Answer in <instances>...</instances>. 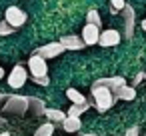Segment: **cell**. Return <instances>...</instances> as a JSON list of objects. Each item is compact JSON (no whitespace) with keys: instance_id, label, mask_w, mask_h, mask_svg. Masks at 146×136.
I'll use <instances>...</instances> for the list:
<instances>
[{"instance_id":"obj_22","label":"cell","mask_w":146,"mask_h":136,"mask_svg":"<svg viewBox=\"0 0 146 136\" xmlns=\"http://www.w3.org/2000/svg\"><path fill=\"white\" fill-rule=\"evenodd\" d=\"M36 84H40V86H48L50 84V80H48V76H40V78H32Z\"/></svg>"},{"instance_id":"obj_27","label":"cell","mask_w":146,"mask_h":136,"mask_svg":"<svg viewBox=\"0 0 146 136\" xmlns=\"http://www.w3.org/2000/svg\"><path fill=\"white\" fill-rule=\"evenodd\" d=\"M142 30H146V18L142 20Z\"/></svg>"},{"instance_id":"obj_30","label":"cell","mask_w":146,"mask_h":136,"mask_svg":"<svg viewBox=\"0 0 146 136\" xmlns=\"http://www.w3.org/2000/svg\"><path fill=\"white\" fill-rule=\"evenodd\" d=\"M144 80H146V72H144Z\"/></svg>"},{"instance_id":"obj_23","label":"cell","mask_w":146,"mask_h":136,"mask_svg":"<svg viewBox=\"0 0 146 136\" xmlns=\"http://www.w3.org/2000/svg\"><path fill=\"white\" fill-rule=\"evenodd\" d=\"M124 136H140V128L138 126H132V128H128L126 130V134Z\"/></svg>"},{"instance_id":"obj_4","label":"cell","mask_w":146,"mask_h":136,"mask_svg":"<svg viewBox=\"0 0 146 136\" xmlns=\"http://www.w3.org/2000/svg\"><path fill=\"white\" fill-rule=\"evenodd\" d=\"M26 78H28L26 68H24V66H20V64H16V66L10 70V74H8V78H6V82H8V86H10V88H20V86H24V84H26Z\"/></svg>"},{"instance_id":"obj_18","label":"cell","mask_w":146,"mask_h":136,"mask_svg":"<svg viewBox=\"0 0 146 136\" xmlns=\"http://www.w3.org/2000/svg\"><path fill=\"white\" fill-rule=\"evenodd\" d=\"M52 134H54V124L52 122H46V124L38 126L36 132H34V136H52Z\"/></svg>"},{"instance_id":"obj_10","label":"cell","mask_w":146,"mask_h":136,"mask_svg":"<svg viewBox=\"0 0 146 136\" xmlns=\"http://www.w3.org/2000/svg\"><path fill=\"white\" fill-rule=\"evenodd\" d=\"M120 12H122V18H124V36L132 38V32H134V10H132V6L126 4Z\"/></svg>"},{"instance_id":"obj_2","label":"cell","mask_w":146,"mask_h":136,"mask_svg":"<svg viewBox=\"0 0 146 136\" xmlns=\"http://www.w3.org/2000/svg\"><path fill=\"white\" fill-rule=\"evenodd\" d=\"M92 102L96 106V110L100 112H106L114 106V96L108 88H102V86H92Z\"/></svg>"},{"instance_id":"obj_7","label":"cell","mask_w":146,"mask_h":136,"mask_svg":"<svg viewBox=\"0 0 146 136\" xmlns=\"http://www.w3.org/2000/svg\"><path fill=\"white\" fill-rule=\"evenodd\" d=\"M28 68H30V72H32L34 78L46 76V72H48V64H46V60L40 58V56H36V54L30 56V60H28Z\"/></svg>"},{"instance_id":"obj_16","label":"cell","mask_w":146,"mask_h":136,"mask_svg":"<svg viewBox=\"0 0 146 136\" xmlns=\"http://www.w3.org/2000/svg\"><path fill=\"white\" fill-rule=\"evenodd\" d=\"M44 116L54 124V122H60L62 124V120L66 118V112H62V110H54V108H46L44 110Z\"/></svg>"},{"instance_id":"obj_5","label":"cell","mask_w":146,"mask_h":136,"mask_svg":"<svg viewBox=\"0 0 146 136\" xmlns=\"http://www.w3.org/2000/svg\"><path fill=\"white\" fill-rule=\"evenodd\" d=\"M62 52H64V46H62L60 42H50V44L40 46L34 54L40 56V58H44V60H48V58H56V56H60Z\"/></svg>"},{"instance_id":"obj_12","label":"cell","mask_w":146,"mask_h":136,"mask_svg":"<svg viewBox=\"0 0 146 136\" xmlns=\"http://www.w3.org/2000/svg\"><path fill=\"white\" fill-rule=\"evenodd\" d=\"M112 96H114V100H134V96H136V90L132 88V86H120L118 90H114L112 92Z\"/></svg>"},{"instance_id":"obj_6","label":"cell","mask_w":146,"mask_h":136,"mask_svg":"<svg viewBox=\"0 0 146 136\" xmlns=\"http://www.w3.org/2000/svg\"><path fill=\"white\" fill-rule=\"evenodd\" d=\"M120 32L118 30H114V28H108V30H102L100 32V36H98V44L100 46H104V48H108V46H118L120 44Z\"/></svg>"},{"instance_id":"obj_19","label":"cell","mask_w":146,"mask_h":136,"mask_svg":"<svg viewBox=\"0 0 146 136\" xmlns=\"http://www.w3.org/2000/svg\"><path fill=\"white\" fill-rule=\"evenodd\" d=\"M86 24H92V26H96V28H100L102 26V18H100V14L96 12V10H90L88 14H86Z\"/></svg>"},{"instance_id":"obj_9","label":"cell","mask_w":146,"mask_h":136,"mask_svg":"<svg viewBox=\"0 0 146 136\" xmlns=\"http://www.w3.org/2000/svg\"><path fill=\"white\" fill-rule=\"evenodd\" d=\"M98 36H100V28H96V26H92V24H84L82 34H80V38H82L84 46L98 44Z\"/></svg>"},{"instance_id":"obj_1","label":"cell","mask_w":146,"mask_h":136,"mask_svg":"<svg viewBox=\"0 0 146 136\" xmlns=\"http://www.w3.org/2000/svg\"><path fill=\"white\" fill-rule=\"evenodd\" d=\"M2 110L4 114H26L28 112V96H22V94H10L4 104H2Z\"/></svg>"},{"instance_id":"obj_8","label":"cell","mask_w":146,"mask_h":136,"mask_svg":"<svg viewBox=\"0 0 146 136\" xmlns=\"http://www.w3.org/2000/svg\"><path fill=\"white\" fill-rule=\"evenodd\" d=\"M92 86H102V88H108L110 92L118 90L120 86H126V78L122 76H112V78H98L92 82Z\"/></svg>"},{"instance_id":"obj_21","label":"cell","mask_w":146,"mask_h":136,"mask_svg":"<svg viewBox=\"0 0 146 136\" xmlns=\"http://www.w3.org/2000/svg\"><path fill=\"white\" fill-rule=\"evenodd\" d=\"M110 4H112V8H114L116 12H120V10L126 6V2H124V0H110Z\"/></svg>"},{"instance_id":"obj_29","label":"cell","mask_w":146,"mask_h":136,"mask_svg":"<svg viewBox=\"0 0 146 136\" xmlns=\"http://www.w3.org/2000/svg\"><path fill=\"white\" fill-rule=\"evenodd\" d=\"M82 136H96V134H82Z\"/></svg>"},{"instance_id":"obj_17","label":"cell","mask_w":146,"mask_h":136,"mask_svg":"<svg viewBox=\"0 0 146 136\" xmlns=\"http://www.w3.org/2000/svg\"><path fill=\"white\" fill-rule=\"evenodd\" d=\"M66 94H68V98L72 100V104H86V96H84L82 92H78L76 88H68Z\"/></svg>"},{"instance_id":"obj_20","label":"cell","mask_w":146,"mask_h":136,"mask_svg":"<svg viewBox=\"0 0 146 136\" xmlns=\"http://www.w3.org/2000/svg\"><path fill=\"white\" fill-rule=\"evenodd\" d=\"M12 32H14V28H12V26H8L4 20L0 22V36H10Z\"/></svg>"},{"instance_id":"obj_11","label":"cell","mask_w":146,"mask_h":136,"mask_svg":"<svg viewBox=\"0 0 146 136\" xmlns=\"http://www.w3.org/2000/svg\"><path fill=\"white\" fill-rule=\"evenodd\" d=\"M58 42L64 46V50H80V48H84V42H82V38H80V36H74V34L62 36Z\"/></svg>"},{"instance_id":"obj_26","label":"cell","mask_w":146,"mask_h":136,"mask_svg":"<svg viewBox=\"0 0 146 136\" xmlns=\"http://www.w3.org/2000/svg\"><path fill=\"white\" fill-rule=\"evenodd\" d=\"M0 136H10V132H6V130H4V132H0Z\"/></svg>"},{"instance_id":"obj_14","label":"cell","mask_w":146,"mask_h":136,"mask_svg":"<svg viewBox=\"0 0 146 136\" xmlns=\"http://www.w3.org/2000/svg\"><path fill=\"white\" fill-rule=\"evenodd\" d=\"M90 104H92V100H86V104H72V106L68 108V114H66V116H70V118H80V116L88 110Z\"/></svg>"},{"instance_id":"obj_25","label":"cell","mask_w":146,"mask_h":136,"mask_svg":"<svg viewBox=\"0 0 146 136\" xmlns=\"http://www.w3.org/2000/svg\"><path fill=\"white\" fill-rule=\"evenodd\" d=\"M2 78H4V68L0 66V80H2Z\"/></svg>"},{"instance_id":"obj_15","label":"cell","mask_w":146,"mask_h":136,"mask_svg":"<svg viewBox=\"0 0 146 136\" xmlns=\"http://www.w3.org/2000/svg\"><path fill=\"white\" fill-rule=\"evenodd\" d=\"M80 126H82L80 118H70V116H66V118L62 120V128H64L66 132H78Z\"/></svg>"},{"instance_id":"obj_24","label":"cell","mask_w":146,"mask_h":136,"mask_svg":"<svg viewBox=\"0 0 146 136\" xmlns=\"http://www.w3.org/2000/svg\"><path fill=\"white\" fill-rule=\"evenodd\" d=\"M142 80H144V72H138V74H136V76L132 78V88H134L136 84H140Z\"/></svg>"},{"instance_id":"obj_3","label":"cell","mask_w":146,"mask_h":136,"mask_svg":"<svg viewBox=\"0 0 146 136\" xmlns=\"http://www.w3.org/2000/svg\"><path fill=\"white\" fill-rule=\"evenodd\" d=\"M26 12L22 10V8H18V6H8L6 8V12H4V22L8 24V26H12L14 30L16 28H20L24 22H26Z\"/></svg>"},{"instance_id":"obj_28","label":"cell","mask_w":146,"mask_h":136,"mask_svg":"<svg viewBox=\"0 0 146 136\" xmlns=\"http://www.w3.org/2000/svg\"><path fill=\"white\" fill-rule=\"evenodd\" d=\"M0 124H4V118H2V116H0Z\"/></svg>"},{"instance_id":"obj_13","label":"cell","mask_w":146,"mask_h":136,"mask_svg":"<svg viewBox=\"0 0 146 136\" xmlns=\"http://www.w3.org/2000/svg\"><path fill=\"white\" fill-rule=\"evenodd\" d=\"M30 108L34 110L36 116H42L44 110H46V104H44V100L38 98V96H28V110H30Z\"/></svg>"},{"instance_id":"obj_31","label":"cell","mask_w":146,"mask_h":136,"mask_svg":"<svg viewBox=\"0 0 146 136\" xmlns=\"http://www.w3.org/2000/svg\"><path fill=\"white\" fill-rule=\"evenodd\" d=\"M144 136H146V134H144Z\"/></svg>"}]
</instances>
